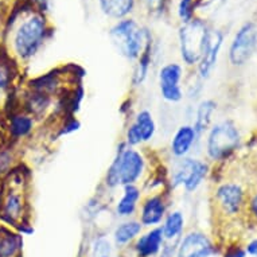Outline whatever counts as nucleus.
<instances>
[{
  "instance_id": "obj_25",
  "label": "nucleus",
  "mask_w": 257,
  "mask_h": 257,
  "mask_svg": "<svg viewBox=\"0 0 257 257\" xmlns=\"http://www.w3.org/2000/svg\"><path fill=\"white\" fill-rule=\"evenodd\" d=\"M152 65V43L146 47V50L142 53L139 58L136 59L135 68H134V73H132V86L135 89L140 88L142 85L147 81L148 76H150V70H151Z\"/></svg>"
},
{
  "instance_id": "obj_31",
  "label": "nucleus",
  "mask_w": 257,
  "mask_h": 257,
  "mask_svg": "<svg viewBox=\"0 0 257 257\" xmlns=\"http://www.w3.org/2000/svg\"><path fill=\"white\" fill-rule=\"evenodd\" d=\"M144 2L147 3L150 11H160L165 5V0H144Z\"/></svg>"
},
{
  "instance_id": "obj_23",
  "label": "nucleus",
  "mask_w": 257,
  "mask_h": 257,
  "mask_svg": "<svg viewBox=\"0 0 257 257\" xmlns=\"http://www.w3.org/2000/svg\"><path fill=\"white\" fill-rule=\"evenodd\" d=\"M131 122L139 131L144 146L151 143L154 138H155L156 132H158V124H156V120L151 110L147 109V108H142V109L136 110L131 117Z\"/></svg>"
},
{
  "instance_id": "obj_15",
  "label": "nucleus",
  "mask_w": 257,
  "mask_h": 257,
  "mask_svg": "<svg viewBox=\"0 0 257 257\" xmlns=\"http://www.w3.org/2000/svg\"><path fill=\"white\" fill-rule=\"evenodd\" d=\"M166 240L160 226L150 228L140 234L132 244V250L136 257H156L159 256Z\"/></svg>"
},
{
  "instance_id": "obj_6",
  "label": "nucleus",
  "mask_w": 257,
  "mask_h": 257,
  "mask_svg": "<svg viewBox=\"0 0 257 257\" xmlns=\"http://www.w3.org/2000/svg\"><path fill=\"white\" fill-rule=\"evenodd\" d=\"M210 37V31L206 23L201 19H191L187 23H182L178 31V45L182 65L185 68L193 70L197 68L203 51L206 49L207 41Z\"/></svg>"
},
{
  "instance_id": "obj_20",
  "label": "nucleus",
  "mask_w": 257,
  "mask_h": 257,
  "mask_svg": "<svg viewBox=\"0 0 257 257\" xmlns=\"http://www.w3.org/2000/svg\"><path fill=\"white\" fill-rule=\"evenodd\" d=\"M23 238L17 228L9 223L0 225V257H22Z\"/></svg>"
},
{
  "instance_id": "obj_16",
  "label": "nucleus",
  "mask_w": 257,
  "mask_h": 257,
  "mask_svg": "<svg viewBox=\"0 0 257 257\" xmlns=\"http://www.w3.org/2000/svg\"><path fill=\"white\" fill-rule=\"evenodd\" d=\"M38 121L33 116L26 113L19 108L11 110L7 122H6V130L9 132V136L14 140L29 139L33 136Z\"/></svg>"
},
{
  "instance_id": "obj_12",
  "label": "nucleus",
  "mask_w": 257,
  "mask_h": 257,
  "mask_svg": "<svg viewBox=\"0 0 257 257\" xmlns=\"http://www.w3.org/2000/svg\"><path fill=\"white\" fill-rule=\"evenodd\" d=\"M201 136L197 134L191 122H185L177 126L169 143V154L171 159H182L190 156L198 144Z\"/></svg>"
},
{
  "instance_id": "obj_18",
  "label": "nucleus",
  "mask_w": 257,
  "mask_h": 257,
  "mask_svg": "<svg viewBox=\"0 0 257 257\" xmlns=\"http://www.w3.org/2000/svg\"><path fill=\"white\" fill-rule=\"evenodd\" d=\"M144 232V226L139 219L134 218L121 219L113 228L112 232V241L117 249H124L132 246L136 238Z\"/></svg>"
},
{
  "instance_id": "obj_35",
  "label": "nucleus",
  "mask_w": 257,
  "mask_h": 257,
  "mask_svg": "<svg viewBox=\"0 0 257 257\" xmlns=\"http://www.w3.org/2000/svg\"><path fill=\"white\" fill-rule=\"evenodd\" d=\"M102 257H112V256H102Z\"/></svg>"
},
{
  "instance_id": "obj_21",
  "label": "nucleus",
  "mask_w": 257,
  "mask_h": 257,
  "mask_svg": "<svg viewBox=\"0 0 257 257\" xmlns=\"http://www.w3.org/2000/svg\"><path fill=\"white\" fill-rule=\"evenodd\" d=\"M186 228V217L181 209H170L165 219L160 223L166 242H177L183 236Z\"/></svg>"
},
{
  "instance_id": "obj_4",
  "label": "nucleus",
  "mask_w": 257,
  "mask_h": 257,
  "mask_svg": "<svg viewBox=\"0 0 257 257\" xmlns=\"http://www.w3.org/2000/svg\"><path fill=\"white\" fill-rule=\"evenodd\" d=\"M171 160V167L166 171V183L170 193L182 190L185 194H194L206 181L210 170L209 163L193 155Z\"/></svg>"
},
{
  "instance_id": "obj_22",
  "label": "nucleus",
  "mask_w": 257,
  "mask_h": 257,
  "mask_svg": "<svg viewBox=\"0 0 257 257\" xmlns=\"http://www.w3.org/2000/svg\"><path fill=\"white\" fill-rule=\"evenodd\" d=\"M217 109V102L211 98H205L195 105L194 113H193V126L195 128V131L201 138H202L209 128L211 126L213 122V116Z\"/></svg>"
},
{
  "instance_id": "obj_5",
  "label": "nucleus",
  "mask_w": 257,
  "mask_h": 257,
  "mask_svg": "<svg viewBox=\"0 0 257 257\" xmlns=\"http://www.w3.org/2000/svg\"><path fill=\"white\" fill-rule=\"evenodd\" d=\"M109 38L116 51L130 62H136L146 47L152 43L151 33L140 27L132 18L116 22L109 31Z\"/></svg>"
},
{
  "instance_id": "obj_13",
  "label": "nucleus",
  "mask_w": 257,
  "mask_h": 257,
  "mask_svg": "<svg viewBox=\"0 0 257 257\" xmlns=\"http://www.w3.org/2000/svg\"><path fill=\"white\" fill-rule=\"evenodd\" d=\"M214 201L223 214H238L244 206V189L237 182H223L215 189Z\"/></svg>"
},
{
  "instance_id": "obj_9",
  "label": "nucleus",
  "mask_w": 257,
  "mask_h": 257,
  "mask_svg": "<svg viewBox=\"0 0 257 257\" xmlns=\"http://www.w3.org/2000/svg\"><path fill=\"white\" fill-rule=\"evenodd\" d=\"M158 88L162 100L178 105L185 98V66L179 62H167L158 72Z\"/></svg>"
},
{
  "instance_id": "obj_1",
  "label": "nucleus",
  "mask_w": 257,
  "mask_h": 257,
  "mask_svg": "<svg viewBox=\"0 0 257 257\" xmlns=\"http://www.w3.org/2000/svg\"><path fill=\"white\" fill-rule=\"evenodd\" d=\"M152 175L148 152L144 148L128 147L121 142L106 170L102 186L105 191H116L126 185H140L143 187Z\"/></svg>"
},
{
  "instance_id": "obj_26",
  "label": "nucleus",
  "mask_w": 257,
  "mask_h": 257,
  "mask_svg": "<svg viewBox=\"0 0 257 257\" xmlns=\"http://www.w3.org/2000/svg\"><path fill=\"white\" fill-rule=\"evenodd\" d=\"M113 246V241H110L106 236L94 237L90 244V257L112 256Z\"/></svg>"
},
{
  "instance_id": "obj_33",
  "label": "nucleus",
  "mask_w": 257,
  "mask_h": 257,
  "mask_svg": "<svg viewBox=\"0 0 257 257\" xmlns=\"http://www.w3.org/2000/svg\"><path fill=\"white\" fill-rule=\"evenodd\" d=\"M249 206H250V211H252V214L257 218V194L253 195L252 199H250V202H249Z\"/></svg>"
},
{
  "instance_id": "obj_17",
  "label": "nucleus",
  "mask_w": 257,
  "mask_h": 257,
  "mask_svg": "<svg viewBox=\"0 0 257 257\" xmlns=\"http://www.w3.org/2000/svg\"><path fill=\"white\" fill-rule=\"evenodd\" d=\"M222 34L219 31H213V33L210 31V37H209V41H207L206 49L203 51L202 58H201L197 68H195L197 76L202 81L207 80L211 76L213 70H214L217 61H218L219 50H221V46H222Z\"/></svg>"
},
{
  "instance_id": "obj_11",
  "label": "nucleus",
  "mask_w": 257,
  "mask_h": 257,
  "mask_svg": "<svg viewBox=\"0 0 257 257\" xmlns=\"http://www.w3.org/2000/svg\"><path fill=\"white\" fill-rule=\"evenodd\" d=\"M214 252V244L209 236L193 229L183 233L181 240L178 241L175 257H211Z\"/></svg>"
},
{
  "instance_id": "obj_28",
  "label": "nucleus",
  "mask_w": 257,
  "mask_h": 257,
  "mask_svg": "<svg viewBox=\"0 0 257 257\" xmlns=\"http://www.w3.org/2000/svg\"><path fill=\"white\" fill-rule=\"evenodd\" d=\"M177 242H165L163 248L160 250L159 257H175V253H177Z\"/></svg>"
},
{
  "instance_id": "obj_34",
  "label": "nucleus",
  "mask_w": 257,
  "mask_h": 257,
  "mask_svg": "<svg viewBox=\"0 0 257 257\" xmlns=\"http://www.w3.org/2000/svg\"><path fill=\"white\" fill-rule=\"evenodd\" d=\"M0 207H2V187H0Z\"/></svg>"
},
{
  "instance_id": "obj_19",
  "label": "nucleus",
  "mask_w": 257,
  "mask_h": 257,
  "mask_svg": "<svg viewBox=\"0 0 257 257\" xmlns=\"http://www.w3.org/2000/svg\"><path fill=\"white\" fill-rule=\"evenodd\" d=\"M17 78V63L7 54L0 55V112L7 106Z\"/></svg>"
},
{
  "instance_id": "obj_10",
  "label": "nucleus",
  "mask_w": 257,
  "mask_h": 257,
  "mask_svg": "<svg viewBox=\"0 0 257 257\" xmlns=\"http://www.w3.org/2000/svg\"><path fill=\"white\" fill-rule=\"evenodd\" d=\"M257 46V30L253 23H246L237 31L229 49V61L234 66L248 62Z\"/></svg>"
},
{
  "instance_id": "obj_2",
  "label": "nucleus",
  "mask_w": 257,
  "mask_h": 257,
  "mask_svg": "<svg viewBox=\"0 0 257 257\" xmlns=\"http://www.w3.org/2000/svg\"><path fill=\"white\" fill-rule=\"evenodd\" d=\"M0 218L14 228H22L30 219V183L27 174L18 166L0 178Z\"/></svg>"
},
{
  "instance_id": "obj_24",
  "label": "nucleus",
  "mask_w": 257,
  "mask_h": 257,
  "mask_svg": "<svg viewBox=\"0 0 257 257\" xmlns=\"http://www.w3.org/2000/svg\"><path fill=\"white\" fill-rule=\"evenodd\" d=\"M98 6L106 18L117 22L130 18L136 7V0H98Z\"/></svg>"
},
{
  "instance_id": "obj_27",
  "label": "nucleus",
  "mask_w": 257,
  "mask_h": 257,
  "mask_svg": "<svg viewBox=\"0 0 257 257\" xmlns=\"http://www.w3.org/2000/svg\"><path fill=\"white\" fill-rule=\"evenodd\" d=\"M195 0H179L178 5V17L182 23H187L191 19H194Z\"/></svg>"
},
{
  "instance_id": "obj_7",
  "label": "nucleus",
  "mask_w": 257,
  "mask_h": 257,
  "mask_svg": "<svg viewBox=\"0 0 257 257\" xmlns=\"http://www.w3.org/2000/svg\"><path fill=\"white\" fill-rule=\"evenodd\" d=\"M240 131L230 120H223L209 128L205 139V152L211 162L226 160L240 146Z\"/></svg>"
},
{
  "instance_id": "obj_30",
  "label": "nucleus",
  "mask_w": 257,
  "mask_h": 257,
  "mask_svg": "<svg viewBox=\"0 0 257 257\" xmlns=\"http://www.w3.org/2000/svg\"><path fill=\"white\" fill-rule=\"evenodd\" d=\"M246 256V252H245V249L240 248V246H232V248H229L223 257H245Z\"/></svg>"
},
{
  "instance_id": "obj_3",
  "label": "nucleus",
  "mask_w": 257,
  "mask_h": 257,
  "mask_svg": "<svg viewBox=\"0 0 257 257\" xmlns=\"http://www.w3.org/2000/svg\"><path fill=\"white\" fill-rule=\"evenodd\" d=\"M50 35V27L45 14L31 13L18 25L13 34V55L15 63H27L38 54Z\"/></svg>"
},
{
  "instance_id": "obj_32",
  "label": "nucleus",
  "mask_w": 257,
  "mask_h": 257,
  "mask_svg": "<svg viewBox=\"0 0 257 257\" xmlns=\"http://www.w3.org/2000/svg\"><path fill=\"white\" fill-rule=\"evenodd\" d=\"M245 252L248 253V254H250V256L257 257V238L252 240L248 245H246V248H245Z\"/></svg>"
},
{
  "instance_id": "obj_29",
  "label": "nucleus",
  "mask_w": 257,
  "mask_h": 257,
  "mask_svg": "<svg viewBox=\"0 0 257 257\" xmlns=\"http://www.w3.org/2000/svg\"><path fill=\"white\" fill-rule=\"evenodd\" d=\"M30 5L35 9V11L45 14L50 7V0H30Z\"/></svg>"
},
{
  "instance_id": "obj_8",
  "label": "nucleus",
  "mask_w": 257,
  "mask_h": 257,
  "mask_svg": "<svg viewBox=\"0 0 257 257\" xmlns=\"http://www.w3.org/2000/svg\"><path fill=\"white\" fill-rule=\"evenodd\" d=\"M171 193L167 187H159L144 191L143 199L140 202L136 218L139 219L144 228L160 226L162 221L170 210Z\"/></svg>"
},
{
  "instance_id": "obj_14",
  "label": "nucleus",
  "mask_w": 257,
  "mask_h": 257,
  "mask_svg": "<svg viewBox=\"0 0 257 257\" xmlns=\"http://www.w3.org/2000/svg\"><path fill=\"white\" fill-rule=\"evenodd\" d=\"M120 195L114 201L113 213L120 219L134 218L138 215L144 189L140 185H126L120 187Z\"/></svg>"
}]
</instances>
